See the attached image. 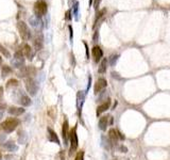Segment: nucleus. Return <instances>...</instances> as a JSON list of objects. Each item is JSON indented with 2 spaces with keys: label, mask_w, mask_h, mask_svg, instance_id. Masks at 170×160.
I'll list each match as a JSON object with an SVG mask.
<instances>
[{
  "label": "nucleus",
  "mask_w": 170,
  "mask_h": 160,
  "mask_svg": "<svg viewBox=\"0 0 170 160\" xmlns=\"http://www.w3.org/2000/svg\"><path fill=\"white\" fill-rule=\"evenodd\" d=\"M19 124H20V122H19L18 118H9L1 123L0 127L2 128V130L5 132V134H11V132H13L17 127H18Z\"/></svg>",
  "instance_id": "f257e3e1"
},
{
  "label": "nucleus",
  "mask_w": 170,
  "mask_h": 160,
  "mask_svg": "<svg viewBox=\"0 0 170 160\" xmlns=\"http://www.w3.org/2000/svg\"><path fill=\"white\" fill-rule=\"evenodd\" d=\"M69 141H70L69 155L71 156L72 154L77 151L78 146H79V140H78V134H77V127H73L72 129H70V131H69Z\"/></svg>",
  "instance_id": "f03ea898"
},
{
  "label": "nucleus",
  "mask_w": 170,
  "mask_h": 160,
  "mask_svg": "<svg viewBox=\"0 0 170 160\" xmlns=\"http://www.w3.org/2000/svg\"><path fill=\"white\" fill-rule=\"evenodd\" d=\"M17 28H18V32L20 38L23 41H29L31 38V31L29 29L28 25L25 23V21L20 20L17 23Z\"/></svg>",
  "instance_id": "7ed1b4c3"
},
{
  "label": "nucleus",
  "mask_w": 170,
  "mask_h": 160,
  "mask_svg": "<svg viewBox=\"0 0 170 160\" xmlns=\"http://www.w3.org/2000/svg\"><path fill=\"white\" fill-rule=\"evenodd\" d=\"M34 14L35 16L42 17L44 15H46L47 13V3L44 0H38L34 3Z\"/></svg>",
  "instance_id": "20e7f679"
},
{
  "label": "nucleus",
  "mask_w": 170,
  "mask_h": 160,
  "mask_svg": "<svg viewBox=\"0 0 170 160\" xmlns=\"http://www.w3.org/2000/svg\"><path fill=\"white\" fill-rule=\"evenodd\" d=\"M25 85H26V90L27 92L31 95V96H35L36 93H37L38 90V85H36L35 80L33 78H26L25 80Z\"/></svg>",
  "instance_id": "39448f33"
},
{
  "label": "nucleus",
  "mask_w": 170,
  "mask_h": 160,
  "mask_svg": "<svg viewBox=\"0 0 170 160\" xmlns=\"http://www.w3.org/2000/svg\"><path fill=\"white\" fill-rule=\"evenodd\" d=\"M17 75L20 78H32L33 76L36 75V68L34 66H22V67H20Z\"/></svg>",
  "instance_id": "423d86ee"
},
{
  "label": "nucleus",
  "mask_w": 170,
  "mask_h": 160,
  "mask_svg": "<svg viewBox=\"0 0 170 160\" xmlns=\"http://www.w3.org/2000/svg\"><path fill=\"white\" fill-rule=\"evenodd\" d=\"M11 63L14 67H17V68L25 66V59H23V54H21L20 50H18V51L14 54V58L11 60Z\"/></svg>",
  "instance_id": "0eeeda50"
},
{
  "label": "nucleus",
  "mask_w": 170,
  "mask_h": 160,
  "mask_svg": "<svg viewBox=\"0 0 170 160\" xmlns=\"http://www.w3.org/2000/svg\"><path fill=\"white\" fill-rule=\"evenodd\" d=\"M69 124H68V121L65 120L62 125V138L64 140V144H67L68 143V139H69Z\"/></svg>",
  "instance_id": "6e6552de"
},
{
  "label": "nucleus",
  "mask_w": 170,
  "mask_h": 160,
  "mask_svg": "<svg viewBox=\"0 0 170 160\" xmlns=\"http://www.w3.org/2000/svg\"><path fill=\"white\" fill-rule=\"evenodd\" d=\"M106 85H107L106 80H105L104 78H99V79L96 81L95 88H94L95 94H98V93H100L101 91H103V90L106 88Z\"/></svg>",
  "instance_id": "1a4fd4ad"
},
{
  "label": "nucleus",
  "mask_w": 170,
  "mask_h": 160,
  "mask_svg": "<svg viewBox=\"0 0 170 160\" xmlns=\"http://www.w3.org/2000/svg\"><path fill=\"white\" fill-rule=\"evenodd\" d=\"M91 54H93V58H94V61L96 63H98L101 59H102L103 57V51L99 46H94L93 49H91Z\"/></svg>",
  "instance_id": "9d476101"
},
{
  "label": "nucleus",
  "mask_w": 170,
  "mask_h": 160,
  "mask_svg": "<svg viewBox=\"0 0 170 160\" xmlns=\"http://www.w3.org/2000/svg\"><path fill=\"white\" fill-rule=\"evenodd\" d=\"M21 54H23V57H27L29 58V60H32V57H33V54H32V48H31L30 45L28 44H22L20 46V49Z\"/></svg>",
  "instance_id": "9b49d317"
},
{
  "label": "nucleus",
  "mask_w": 170,
  "mask_h": 160,
  "mask_svg": "<svg viewBox=\"0 0 170 160\" xmlns=\"http://www.w3.org/2000/svg\"><path fill=\"white\" fill-rule=\"evenodd\" d=\"M84 99H85V94H84L82 91H79L77 94V108H78V113H79L80 118H81V110H82V107H83Z\"/></svg>",
  "instance_id": "f8f14e48"
},
{
  "label": "nucleus",
  "mask_w": 170,
  "mask_h": 160,
  "mask_svg": "<svg viewBox=\"0 0 170 160\" xmlns=\"http://www.w3.org/2000/svg\"><path fill=\"white\" fill-rule=\"evenodd\" d=\"M47 137H48V140H49L50 142H53V143H56V144H58V145L61 144L58 134H56L55 131L52 130L50 127L47 128Z\"/></svg>",
  "instance_id": "ddd939ff"
},
{
  "label": "nucleus",
  "mask_w": 170,
  "mask_h": 160,
  "mask_svg": "<svg viewBox=\"0 0 170 160\" xmlns=\"http://www.w3.org/2000/svg\"><path fill=\"white\" fill-rule=\"evenodd\" d=\"M110 107H111V100L110 99H106V101H104L103 104H101L100 106H98L97 107V111H96V114L97 115H100L101 113H103V112H105V111L107 110V109H110Z\"/></svg>",
  "instance_id": "4468645a"
},
{
  "label": "nucleus",
  "mask_w": 170,
  "mask_h": 160,
  "mask_svg": "<svg viewBox=\"0 0 170 160\" xmlns=\"http://www.w3.org/2000/svg\"><path fill=\"white\" fill-rule=\"evenodd\" d=\"M7 112H9L11 115L19 116V115H21V114H23V113H25V109H23L22 107H14V106H12V107H10V108H9Z\"/></svg>",
  "instance_id": "2eb2a0df"
},
{
  "label": "nucleus",
  "mask_w": 170,
  "mask_h": 160,
  "mask_svg": "<svg viewBox=\"0 0 170 160\" xmlns=\"http://www.w3.org/2000/svg\"><path fill=\"white\" fill-rule=\"evenodd\" d=\"M44 38H43V35L42 34H38L36 38H34L33 41V45H34V49L35 51H38L43 48V44H44Z\"/></svg>",
  "instance_id": "dca6fc26"
},
{
  "label": "nucleus",
  "mask_w": 170,
  "mask_h": 160,
  "mask_svg": "<svg viewBox=\"0 0 170 160\" xmlns=\"http://www.w3.org/2000/svg\"><path fill=\"white\" fill-rule=\"evenodd\" d=\"M110 118L111 116H107V115H103L100 118V120H99V128H100L101 130H105L107 128V126H109V124H110Z\"/></svg>",
  "instance_id": "f3484780"
},
{
  "label": "nucleus",
  "mask_w": 170,
  "mask_h": 160,
  "mask_svg": "<svg viewBox=\"0 0 170 160\" xmlns=\"http://www.w3.org/2000/svg\"><path fill=\"white\" fill-rule=\"evenodd\" d=\"M17 101H18L19 104H20L21 106H23V107H28V106H30V105L32 104V100H31V98L26 94H21L20 97H19Z\"/></svg>",
  "instance_id": "a211bd4d"
},
{
  "label": "nucleus",
  "mask_w": 170,
  "mask_h": 160,
  "mask_svg": "<svg viewBox=\"0 0 170 160\" xmlns=\"http://www.w3.org/2000/svg\"><path fill=\"white\" fill-rule=\"evenodd\" d=\"M3 147H4V149H7V152H11V153H13V152H16L17 149H18V146L15 144L14 141L5 142V143L3 144Z\"/></svg>",
  "instance_id": "6ab92c4d"
},
{
  "label": "nucleus",
  "mask_w": 170,
  "mask_h": 160,
  "mask_svg": "<svg viewBox=\"0 0 170 160\" xmlns=\"http://www.w3.org/2000/svg\"><path fill=\"white\" fill-rule=\"evenodd\" d=\"M29 21H30L31 26L34 27V28H40V27H43V25H42L43 23H42V20H40V18L37 16H35V15L32 17H30Z\"/></svg>",
  "instance_id": "aec40b11"
},
{
  "label": "nucleus",
  "mask_w": 170,
  "mask_h": 160,
  "mask_svg": "<svg viewBox=\"0 0 170 160\" xmlns=\"http://www.w3.org/2000/svg\"><path fill=\"white\" fill-rule=\"evenodd\" d=\"M109 138H110L111 142H113V143H117L119 140V137H118V131H117L116 129H114V128H112V129L109 130Z\"/></svg>",
  "instance_id": "412c9836"
},
{
  "label": "nucleus",
  "mask_w": 170,
  "mask_h": 160,
  "mask_svg": "<svg viewBox=\"0 0 170 160\" xmlns=\"http://www.w3.org/2000/svg\"><path fill=\"white\" fill-rule=\"evenodd\" d=\"M28 139V136H27L26 131L25 130H19L18 131V142L20 144H25Z\"/></svg>",
  "instance_id": "4be33fe9"
},
{
  "label": "nucleus",
  "mask_w": 170,
  "mask_h": 160,
  "mask_svg": "<svg viewBox=\"0 0 170 160\" xmlns=\"http://www.w3.org/2000/svg\"><path fill=\"white\" fill-rule=\"evenodd\" d=\"M107 59H103L101 61L100 65H99V68H98V72L100 74H104L106 72V68H107Z\"/></svg>",
  "instance_id": "5701e85b"
},
{
  "label": "nucleus",
  "mask_w": 170,
  "mask_h": 160,
  "mask_svg": "<svg viewBox=\"0 0 170 160\" xmlns=\"http://www.w3.org/2000/svg\"><path fill=\"white\" fill-rule=\"evenodd\" d=\"M11 73H12V68L10 67L9 65H3L2 66V68H1V76H2V78H5Z\"/></svg>",
  "instance_id": "b1692460"
},
{
  "label": "nucleus",
  "mask_w": 170,
  "mask_h": 160,
  "mask_svg": "<svg viewBox=\"0 0 170 160\" xmlns=\"http://www.w3.org/2000/svg\"><path fill=\"white\" fill-rule=\"evenodd\" d=\"M118 58H119V54H112V56L109 58V62H110L111 65L114 66L115 64L117 63V61H118Z\"/></svg>",
  "instance_id": "393cba45"
},
{
  "label": "nucleus",
  "mask_w": 170,
  "mask_h": 160,
  "mask_svg": "<svg viewBox=\"0 0 170 160\" xmlns=\"http://www.w3.org/2000/svg\"><path fill=\"white\" fill-rule=\"evenodd\" d=\"M18 85H19L18 80H16V79H10L9 81H7V89H10V88L18 87Z\"/></svg>",
  "instance_id": "a878e982"
},
{
  "label": "nucleus",
  "mask_w": 170,
  "mask_h": 160,
  "mask_svg": "<svg viewBox=\"0 0 170 160\" xmlns=\"http://www.w3.org/2000/svg\"><path fill=\"white\" fill-rule=\"evenodd\" d=\"M0 52H1L5 58H11V54H10V51L4 47V46H2L1 44H0Z\"/></svg>",
  "instance_id": "bb28decb"
},
{
  "label": "nucleus",
  "mask_w": 170,
  "mask_h": 160,
  "mask_svg": "<svg viewBox=\"0 0 170 160\" xmlns=\"http://www.w3.org/2000/svg\"><path fill=\"white\" fill-rule=\"evenodd\" d=\"M75 160H84V151L78 152V154L76 155Z\"/></svg>",
  "instance_id": "cd10ccee"
},
{
  "label": "nucleus",
  "mask_w": 170,
  "mask_h": 160,
  "mask_svg": "<svg viewBox=\"0 0 170 160\" xmlns=\"http://www.w3.org/2000/svg\"><path fill=\"white\" fill-rule=\"evenodd\" d=\"M104 13H105V9H103V10H101V11L98 13V14H97V16H96V20H95V25L97 24V21H98V19H100L101 17H102L103 15H104ZM95 25H94V26H95Z\"/></svg>",
  "instance_id": "c85d7f7f"
},
{
  "label": "nucleus",
  "mask_w": 170,
  "mask_h": 160,
  "mask_svg": "<svg viewBox=\"0 0 170 160\" xmlns=\"http://www.w3.org/2000/svg\"><path fill=\"white\" fill-rule=\"evenodd\" d=\"M78 10H79V2H75V5H73V13H75L76 19H78Z\"/></svg>",
  "instance_id": "c756f323"
},
{
  "label": "nucleus",
  "mask_w": 170,
  "mask_h": 160,
  "mask_svg": "<svg viewBox=\"0 0 170 160\" xmlns=\"http://www.w3.org/2000/svg\"><path fill=\"white\" fill-rule=\"evenodd\" d=\"M2 96H3V88L2 87H0V110L4 107V105H1V98H2ZM3 110V109H2Z\"/></svg>",
  "instance_id": "7c9ffc66"
},
{
  "label": "nucleus",
  "mask_w": 170,
  "mask_h": 160,
  "mask_svg": "<svg viewBox=\"0 0 170 160\" xmlns=\"http://www.w3.org/2000/svg\"><path fill=\"white\" fill-rule=\"evenodd\" d=\"M101 1H102V0H94V8H95L96 10H97V9L99 8V5H100Z\"/></svg>",
  "instance_id": "2f4dec72"
},
{
  "label": "nucleus",
  "mask_w": 170,
  "mask_h": 160,
  "mask_svg": "<svg viewBox=\"0 0 170 160\" xmlns=\"http://www.w3.org/2000/svg\"><path fill=\"white\" fill-rule=\"evenodd\" d=\"M65 19H66V20H69V19H71V12H70V10H69V11H67V12H66Z\"/></svg>",
  "instance_id": "473e14b6"
},
{
  "label": "nucleus",
  "mask_w": 170,
  "mask_h": 160,
  "mask_svg": "<svg viewBox=\"0 0 170 160\" xmlns=\"http://www.w3.org/2000/svg\"><path fill=\"white\" fill-rule=\"evenodd\" d=\"M117 131H118V137H119V140H124V136L122 134H121L120 131H119V130H117Z\"/></svg>",
  "instance_id": "72a5a7b5"
},
{
  "label": "nucleus",
  "mask_w": 170,
  "mask_h": 160,
  "mask_svg": "<svg viewBox=\"0 0 170 160\" xmlns=\"http://www.w3.org/2000/svg\"><path fill=\"white\" fill-rule=\"evenodd\" d=\"M120 149L122 153H127V152H128V148H127L126 146H120Z\"/></svg>",
  "instance_id": "f704fd0d"
},
{
  "label": "nucleus",
  "mask_w": 170,
  "mask_h": 160,
  "mask_svg": "<svg viewBox=\"0 0 170 160\" xmlns=\"http://www.w3.org/2000/svg\"><path fill=\"white\" fill-rule=\"evenodd\" d=\"M68 29H69V32H70V40H72V27L68 26Z\"/></svg>",
  "instance_id": "c9c22d12"
},
{
  "label": "nucleus",
  "mask_w": 170,
  "mask_h": 160,
  "mask_svg": "<svg viewBox=\"0 0 170 160\" xmlns=\"http://www.w3.org/2000/svg\"><path fill=\"white\" fill-rule=\"evenodd\" d=\"M84 45H85V48H86V57L87 59H88V46H87V44L85 42H84Z\"/></svg>",
  "instance_id": "e433bc0d"
},
{
  "label": "nucleus",
  "mask_w": 170,
  "mask_h": 160,
  "mask_svg": "<svg viewBox=\"0 0 170 160\" xmlns=\"http://www.w3.org/2000/svg\"><path fill=\"white\" fill-rule=\"evenodd\" d=\"M97 40H98V32H96L94 35V42H97Z\"/></svg>",
  "instance_id": "4c0bfd02"
},
{
  "label": "nucleus",
  "mask_w": 170,
  "mask_h": 160,
  "mask_svg": "<svg viewBox=\"0 0 170 160\" xmlns=\"http://www.w3.org/2000/svg\"><path fill=\"white\" fill-rule=\"evenodd\" d=\"M1 64H2V57L0 56V65H1Z\"/></svg>",
  "instance_id": "58836bf2"
},
{
  "label": "nucleus",
  "mask_w": 170,
  "mask_h": 160,
  "mask_svg": "<svg viewBox=\"0 0 170 160\" xmlns=\"http://www.w3.org/2000/svg\"><path fill=\"white\" fill-rule=\"evenodd\" d=\"M91 3H93V0H89V5H91Z\"/></svg>",
  "instance_id": "ea45409f"
},
{
  "label": "nucleus",
  "mask_w": 170,
  "mask_h": 160,
  "mask_svg": "<svg viewBox=\"0 0 170 160\" xmlns=\"http://www.w3.org/2000/svg\"><path fill=\"white\" fill-rule=\"evenodd\" d=\"M1 158H2V155H1V153H0V160H1Z\"/></svg>",
  "instance_id": "a19ab883"
},
{
  "label": "nucleus",
  "mask_w": 170,
  "mask_h": 160,
  "mask_svg": "<svg viewBox=\"0 0 170 160\" xmlns=\"http://www.w3.org/2000/svg\"><path fill=\"white\" fill-rule=\"evenodd\" d=\"M21 160H23V159H21Z\"/></svg>",
  "instance_id": "79ce46f5"
},
{
  "label": "nucleus",
  "mask_w": 170,
  "mask_h": 160,
  "mask_svg": "<svg viewBox=\"0 0 170 160\" xmlns=\"http://www.w3.org/2000/svg\"><path fill=\"white\" fill-rule=\"evenodd\" d=\"M1 160H2V159H1Z\"/></svg>",
  "instance_id": "37998d69"
}]
</instances>
